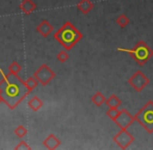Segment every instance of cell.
I'll use <instances>...</instances> for the list:
<instances>
[{
  "instance_id": "obj_1",
  "label": "cell",
  "mask_w": 153,
  "mask_h": 150,
  "mask_svg": "<svg viewBox=\"0 0 153 150\" xmlns=\"http://www.w3.org/2000/svg\"><path fill=\"white\" fill-rule=\"evenodd\" d=\"M2 78L0 80V100L10 110L14 111L30 94L25 82L18 74H4L0 69Z\"/></svg>"
},
{
  "instance_id": "obj_2",
  "label": "cell",
  "mask_w": 153,
  "mask_h": 150,
  "mask_svg": "<svg viewBox=\"0 0 153 150\" xmlns=\"http://www.w3.org/2000/svg\"><path fill=\"white\" fill-rule=\"evenodd\" d=\"M54 39L65 48V50H71L81 39L83 35L70 22L67 21L59 29L54 33Z\"/></svg>"
},
{
  "instance_id": "obj_3",
  "label": "cell",
  "mask_w": 153,
  "mask_h": 150,
  "mask_svg": "<svg viewBox=\"0 0 153 150\" xmlns=\"http://www.w3.org/2000/svg\"><path fill=\"white\" fill-rule=\"evenodd\" d=\"M117 50L130 54L135 61V63L139 64L140 66H144L145 64H147L149 59L153 56V50L144 41H139L131 49L117 48Z\"/></svg>"
},
{
  "instance_id": "obj_4",
  "label": "cell",
  "mask_w": 153,
  "mask_h": 150,
  "mask_svg": "<svg viewBox=\"0 0 153 150\" xmlns=\"http://www.w3.org/2000/svg\"><path fill=\"white\" fill-rule=\"evenodd\" d=\"M137 121L149 134H153V101L149 100L134 116Z\"/></svg>"
},
{
  "instance_id": "obj_5",
  "label": "cell",
  "mask_w": 153,
  "mask_h": 150,
  "mask_svg": "<svg viewBox=\"0 0 153 150\" xmlns=\"http://www.w3.org/2000/svg\"><path fill=\"white\" fill-rule=\"evenodd\" d=\"M33 77L39 81V85L46 87L56 77V74L47 64H43L33 73Z\"/></svg>"
},
{
  "instance_id": "obj_6",
  "label": "cell",
  "mask_w": 153,
  "mask_h": 150,
  "mask_svg": "<svg viewBox=\"0 0 153 150\" xmlns=\"http://www.w3.org/2000/svg\"><path fill=\"white\" fill-rule=\"evenodd\" d=\"M150 82V79L146 76L141 70H137L130 78L128 79V83L137 92H142Z\"/></svg>"
},
{
  "instance_id": "obj_7",
  "label": "cell",
  "mask_w": 153,
  "mask_h": 150,
  "mask_svg": "<svg viewBox=\"0 0 153 150\" xmlns=\"http://www.w3.org/2000/svg\"><path fill=\"white\" fill-rule=\"evenodd\" d=\"M113 141L121 149H127L133 142L134 137L127 131V129H120V131L113 138Z\"/></svg>"
},
{
  "instance_id": "obj_8",
  "label": "cell",
  "mask_w": 153,
  "mask_h": 150,
  "mask_svg": "<svg viewBox=\"0 0 153 150\" xmlns=\"http://www.w3.org/2000/svg\"><path fill=\"white\" fill-rule=\"evenodd\" d=\"M114 122L117 124V126H119L120 129H127L134 122V118L132 115H130V113H128V111L123 108V110H120Z\"/></svg>"
},
{
  "instance_id": "obj_9",
  "label": "cell",
  "mask_w": 153,
  "mask_h": 150,
  "mask_svg": "<svg viewBox=\"0 0 153 150\" xmlns=\"http://www.w3.org/2000/svg\"><path fill=\"white\" fill-rule=\"evenodd\" d=\"M36 33H40L43 38H48L49 36L53 33V30H54V27H53V25L51 24L48 20L44 19V20L41 21L40 24L36 26Z\"/></svg>"
},
{
  "instance_id": "obj_10",
  "label": "cell",
  "mask_w": 153,
  "mask_h": 150,
  "mask_svg": "<svg viewBox=\"0 0 153 150\" xmlns=\"http://www.w3.org/2000/svg\"><path fill=\"white\" fill-rule=\"evenodd\" d=\"M61 144H62V141L53 134H48V137L43 141V145H44V147L48 150L57 149L59 146H61Z\"/></svg>"
},
{
  "instance_id": "obj_11",
  "label": "cell",
  "mask_w": 153,
  "mask_h": 150,
  "mask_svg": "<svg viewBox=\"0 0 153 150\" xmlns=\"http://www.w3.org/2000/svg\"><path fill=\"white\" fill-rule=\"evenodd\" d=\"M19 8L23 14L30 15L36 10V4L34 3L33 0H22L19 5Z\"/></svg>"
},
{
  "instance_id": "obj_12",
  "label": "cell",
  "mask_w": 153,
  "mask_h": 150,
  "mask_svg": "<svg viewBox=\"0 0 153 150\" xmlns=\"http://www.w3.org/2000/svg\"><path fill=\"white\" fill-rule=\"evenodd\" d=\"M27 105H28V108H30L31 111H33V112H39V111L43 108V105H44V102H43V100L41 99L40 97L33 96V97H31L30 99L27 101Z\"/></svg>"
},
{
  "instance_id": "obj_13",
  "label": "cell",
  "mask_w": 153,
  "mask_h": 150,
  "mask_svg": "<svg viewBox=\"0 0 153 150\" xmlns=\"http://www.w3.org/2000/svg\"><path fill=\"white\" fill-rule=\"evenodd\" d=\"M77 10H79L83 15H88L94 8V3L91 0H80L77 3Z\"/></svg>"
},
{
  "instance_id": "obj_14",
  "label": "cell",
  "mask_w": 153,
  "mask_h": 150,
  "mask_svg": "<svg viewBox=\"0 0 153 150\" xmlns=\"http://www.w3.org/2000/svg\"><path fill=\"white\" fill-rule=\"evenodd\" d=\"M105 104H106L108 108H119L122 104V101L117 95L113 94V95H111L105 100Z\"/></svg>"
},
{
  "instance_id": "obj_15",
  "label": "cell",
  "mask_w": 153,
  "mask_h": 150,
  "mask_svg": "<svg viewBox=\"0 0 153 150\" xmlns=\"http://www.w3.org/2000/svg\"><path fill=\"white\" fill-rule=\"evenodd\" d=\"M105 100H106V98H105V96L101 92H96L91 98V101L96 106H101L102 104H104Z\"/></svg>"
},
{
  "instance_id": "obj_16",
  "label": "cell",
  "mask_w": 153,
  "mask_h": 150,
  "mask_svg": "<svg viewBox=\"0 0 153 150\" xmlns=\"http://www.w3.org/2000/svg\"><path fill=\"white\" fill-rule=\"evenodd\" d=\"M24 82H25V85H26L27 90H28L30 93L39 85V81L36 80V79L34 78L33 76L28 77V78L26 79V81H24Z\"/></svg>"
},
{
  "instance_id": "obj_17",
  "label": "cell",
  "mask_w": 153,
  "mask_h": 150,
  "mask_svg": "<svg viewBox=\"0 0 153 150\" xmlns=\"http://www.w3.org/2000/svg\"><path fill=\"white\" fill-rule=\"evenodd\" d=\"M27 132H28V130H27V128L25 127L24 125H19L18 127H16L14 130V134H16L19 139L25 138L26 134H27Z\"/></svg>"
},
{
  "instance_id": "obj_18",
  "label": "cell",
  "mask_w": 153,
  "mask_h": 150,
  "mask_svg": "<svg viewBox=\"0 0 153 150\" xmlns=\"http://www.w3.org/2000/svg\"><path fill=\"white\" fill-rule=\"evenodd\" d=\"M129 22H130V21H129L128 17H127L126 15H124V14L120 15V16L116 19V23H117V24L119 25L121 28H125V27L129 24Z\"/></svg>"
},
{
  "instance_id": "obj_19",
  "label": "cell",
  "mask_w": 153,
  "mask_h": 150,
  "mask_svg": "<svg viewBox=\"0 0 153 150\" xmlns=\"http://www.w3.org/2000/svg\"><path fill=\"white\" fill-rule=\"evenodd\" d=\"M21 71H22V66H21L18 62H13V63L8 66V73L19 74Z\"/></svg>"
},
{
  "instance_id": "obj_20",
  "label": "cell",
  "mask_w": 153,
  "mask_h": 150,
  "mask_svg": "<svg viewBox=\"0 0 153 150\" xmlns=\"http://www.w3.org/2000/svg\"><path fill=\"white\" fill-rule=\"evenodd\" d=\"M69 54H68V52H67V50H62V51H59V53H57V55H56V59L59 62V63H66V62H68V59H69Z\"/></svg>"
},
{
  "instance_id": "obj_21",
  "label": "cell",
  "mask_w": 153,
  "mask_h": 150,
  "mask_svg": "<svg viewBox=\"0 0 153 150\" xmlns=\"http://www.w3.org/2000/svg\"><path fill=\"white\" fill-rule=\"evenodd\" d=\"M120 110H118V108H108V110L106 111V116L111 120H115L117 118L118 114H119Z\"/></svg>"
},
{
  "instance_id": "obj_22",
  "label": "cell",
  "mask_w": 153,
  "mask_h": 150,
  "mask_svg": "<svg viewBox=\"0 0 153 150\" xmlns=\"http://www.w3.org/2000/svg\"><path fill=\"white\" fill-rule=\"evenodd\" d=\"M30 150L31 149V147L29 146L28 144H27L25 141H23V140H21V142L20 143H18V145L17 146H15V150Z\"/></svg>"
},
{
  "instance_id": "obj_23",
  "label": "cell",
  "mask_w": 153,
  "mask_h": 150,
  "mask_svg": "<svg viewBox=\"0 0 153 150\" xmlns=\"http://www.w3.org/2000/svg\"><path fill=\"white\" fill-rule=\"evenodd\" d=\"M0 103H1V100H0Z\"/></svg>"
}]
</instances>
